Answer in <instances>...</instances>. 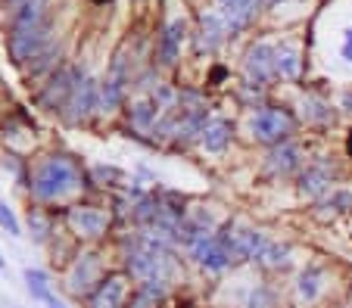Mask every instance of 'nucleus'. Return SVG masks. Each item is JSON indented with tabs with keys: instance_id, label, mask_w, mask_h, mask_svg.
Masks as SVG:
<instances>
[{
	"instance_id": "f257e3e1",
	"label": "nucleus",
	"mask_w": 352,
	"mask_h": 308,
	"mask_svg": "<svg viewBox=\"0 0 352 308\" xmlns=\"http://www.w3.org/2000/svg\"><path fill=\"white\" fill-rule=\"evenodd\" d=\"M32 196L44 202L63 200V196L75 193L78 187H85V174L75 165V159L69 156H47L32 174Z\"/></svg>"
},
{
	"instance_id": "f03ea898",
	"label": "nucleus",
	"mask_w": 352,
	"mask_h": 308,
	"mask_svg": "<svg viewBox=\"0 0 352 308\" xmlns=\"http://www.w3.org/2000/svg\"><path fill=\"white\" fill-rule=\"evenodd\" d=\"M47 47H50V22L32 25V28H10L7 50H10L16 66H25L28 60L41 56Z\"/></svg>"
},
{
	"instance_id": "7ed1b4c3",
	"label": "nucleus",
	"mask_w": 352,
	"mask_h": 308,
	"mask_svg": "<svg viewBox=\"0 0 352 308\" xmlns=\"http://www.w3.org/2000/svg\"><path fill=\"white\" fill-rule=\"evenodd\" d=\"M253 137L262 143H272V147H278V143H284L287 137L293 134V115L287 112V109H278V106H265L262 112H256L253 119Z\"/></svg>"
},
{
	"instance_id": "20e7f679",
	"label": "nucleus",
	"mask_w": 352,
	"mask_h": 308,
	"mask_svg": "<svg viewBox=\"0 0 352 308\" xmlns=\"http://www.w3.org/2000/svg\"><path fill=\"white\" fill-rule=\"evenodd\" d=\"M81 78H85L81 69H63V72H56L54 78H50V84L38 94V106L47 109V112H63Z\"/></svg>"
},
{
	"instance_id": "39448f33",
	"label": "nucleus",
	"mask_w": 352,
	"mask_h": 308,
	"mask_svg": "<svg viewBox=\"0 0 352 308\" xmlns=\"http://www.w3.org/2000/svg\"><path fill=\"white\" fill-rule=\"evenodd\" d=\"M274 54H278L274 44H256V47L246 54L243 72H246V81L253 87H265L268 81L278 75L274 72Z\"/></svg>"
},
{
	"instance_id": "423d86ee",
	"label": "nucleus",
	"mask_w": 352,
	"mask_h": 308,
	"mask_svg": "<svg viewBox=\"0 0 352 308\" xmlns=\"http://www.w3.org/2000/svg\"><path fill=\"white\" fill-rule=\"evenodd\" d=\"M97 106H100V87H97V81L81 78L78 87L72 91V97H69V103H66V109H63V112H66L69 125H78V121H85Z\"/></svg>"
},
{
	"instance_id": "0eeeda50",
	"label": "nucleus",
	"mask_w": 352,
	"mask_h": 308,
	"mask_svg": "<svg viewBox=\"0 0 352 308\" xmlns=\"http://www.w3.org/2000/svg\"><path fill=\"white\" fill-rule=\"evenodd\" d=\"M190 255L197 259V265H203L206 271H225L228 265H231V252H228V246L219 240V234H209L199 243H193Z\"/></svg>"
},
{
	"instance_id": "6e6552de",
	"label": "nucleus",
	"mask_w": 352,
	"mask_h": 308,
	"mask_svg": "<svg viewBox=\"0 0 352 308\" xmlns=\"http://www.w3.org/2000/svg\"><path fill=\"white\" fill-rule=\"evenodd\" d=\"M333 168L327 162H312V165L302 168L299 174V193L309 196V200H321V196L331 193V184H333Z\"/></svg>"
},
{
	"instance_id": "1a4fd4ad",
	"label": "nucleus",
	"mask_w": 352,
	"mask_h": 308,
	"mask_svg": "<svg viewBox=\"0 0 352 308\" xmlns=\"http://www.w3.org/2000/svg\"><path fill=\"white\" fill-rule=\"evenodd\" d=\"M259 3L262 0H219V16L225 22L228 34L243 32L253 22V16L259 13Z\"/></svg>"
},
{
	"instance_id": "9d476101",
	"label": "nucleus",
	"mask_w": 352,
	"mask_h": 308,
	"mask_svg": "<svg viewBox=\"0 0 352 308\" xmlns=\"http://www.w3.org/2000/svg\"><path fill=\"white\" fill-rule=\"evenodd\" d=\"M10 28H32L50 22V0H10Z\"/></svg>"
},
{
	"instance_id": "9b49d317",
	"label": "nucleus",
	"mask_w": 352,
	"mask_h": 308,
	"mask_svg": "<svg viewBox=\"0 0 352 308\" xmlns=\"http://www.w3.org/2000/svg\"><path fill=\"white\" fill-rule=\"evenodd\" d=\"M69 224H72V230L75 234H81V237H103L107 234V228H109V218L100 209H94V206H72L69 209Z\"/></svg>"
},
{
	"instance_id": "f8f14e48",
	"label": "nucleus",
	"mask_w": 352,
	"mask_h": 308,
	"mask_svg": "<svg viewBox=\"0 0 352 308\" xmlns=\"http://www.w3.org/2000/svg\"><path fill=\"white\" fill-rule=\"evenodd\" d=\"M299 168H302V153H299L296 143L284 141V143H278V147L268 150V156H265V171L268 174H274V178H287V174L299 171Z\"/></svg>"
},
{
	"instance_id": "ddd939ff",
	"label": "nucleus",
	"mask_w": 352,
	"mask_h": 308,
	"mask_svg": "<svg viewBox=\"0 0 352 308\" xmlns=\"http://www.w3.org/2000/svg\"><path fill=\"white\" fill-rule=\"evenodd\" d=\"M125 81H128L125 56H116L109 78L100 84V109H103V112H113V109L122 103V97H125Z\"/></svg>"
},
{
	"instance_id": "4468645a",
	"label": "nucleus",
	"mask_w": 352,
	"mask_h": 308,
	"mask_svg": "<svg viewBox=\"0 0 352 308\" xmlns=\"http://www.w3.org/2000/svg\"><path fill=\"white\" fill-rule=\"evenodd\" d=\"M122 299H125V281L113 274L97 283V289L87 299V308H122Z\"/></svg>"
},
{
	"instance_id": "2eb2a0df",
	"label": "nucleus",
	"mask_w": 352,
	"mask_h": 308,
	"mask_svg": "<svg viewBox=\"0 0 352 308\" xmlns=\"http://www.w3.org/2000/svg\"><path fill=\"white\" fill-rule=\"evenodd\" d=\"M184 34H187V22L184 19H172L166 28H162V38H160V60L166 66H175L181 56V44H184Z\"/></svg>"
},
{
	"instance_id": "dca6fc26",
	"label": "nucleus",
	"mask_w": 352,
	"mask_h": 308,
	"mask_svg": "<svg viewBox=\"0 0 352 308\" xmlns=\"http://www.w3.org/2000/svg\"><path fill=\"white\" fill-rule=\"evenodd\" d=\"M97 271H100V265H97V255L94 252H85V255H78V261L72 265V271H69V289L72 293H87V289L94 287V281H97Z\"/></svg>"
},
{
	"instance_id": "f3484780",
	"label": "nucleus",
	"mask_w": 352,
	"mask_h": 308,
	"mask_svg": "<svg viewBox=\"0 0 352 308\" xmlns=\"http://www.w3.org/2000/svg\"><path fill=\"white\" fill-rule=\"evenodd\" d=\"M321 293H324V268H318V265H306L296 277L299 302H315Z\"/></svg>"
},
{
	"instance_id": "a211bd4d",
	"label": "nucleus",
	"mask_w": 352,
	"mask_h": 308,
	"mask_svg": "<svg viewBox=\"0 0 352 308\" xmlns=\"http://www.w3.org/2000/svg\"><path fill=\"white\" fill-rule=\"evenodd\" d=\"M231 134H234V125L228 119H209L206 131L199 137V147L209 150V153H221L231 143Z\"/></svg>"
},
{
	"instance_id": "6ab92c4d",
	"label": "nucleus",
	"mask_w": 352,
	"mask_h": 308,
	"mask_svg": "<svg viewBox=\"0 0 352 308\" xmlns=\"http://www.w3.org/2000/svg\"><path fill=\"white\" fill-rule=\"evenodd\" d=\"M225 34H228V28H225V22H221V16H206V19H203V25H199L197 50H199V54H203V50H206V54H212L221 40H225Z\"/></svg>"
},
{
	"instance_id": "aec40b11",
	"label": "nucleus",
	"mask_w": 352,
	"mask_h": 308,
	"mask_svg": "<svg viewBox=\"0 0 352 308\" xmlns=\"http://www.w3.org/2000/svg\"><path fill=\"white\" fill-rule=\"evenodd\" d=\"M299 69H302V60H299V50L293 44H278V54H274V72L280 78H296Z\"/></svg>"
},
{
	"instance_id": "412c9836",
	"label": "nucleus",
	"mask_w": 352,
	"mask_h": 308,
	"mask_svg": "<svg viewBox=\"0 0 352 308\" xmlns=\"http://www.w3.org/2000/svg\"><path fill=\"white\" fill-rule=\"evenodd\" d=\"M318 209H321V218H337V215H346V212H352V193L349 190H331L327 196H321V202H318Z\"/></svg>"
},
{
	"instance_id": "4be33fe9",
	"label": "nucleus",
	"mask_w": 352,
	"mask_h": 308,
	"mask_svg": "<svg viewBox=\"0 0 352 308\" xmlns=\"http://www.w3.org/2000/svg\"><path fill=\"white\" fill-rule=\"evenodd\" d=\"M156 112H160V106H156L153 100H144V103H138V106H131V125H134V131H153L156 128Z\"/></svg>"
},
{
	"instance_id": "5701e85b",
	"label": "nucleus",
	"mask_w": 352,
	"mask_h": 308,
	"mask_svg": "<svg viewBox=\"0 0 352 308\" xmlns=\"http://www.w3.org/2000/svg\"><path fill=\"white\" fill-rule=\"evenodd\" d=\"M25 287H28V293H32L38 302H44V305L54 299V293L47 287V274L38 268H25Z\"/></svg>"
},
{
	"instance_id": "b1692460",
	"label": "nucleus",
	"mask_w": 352,
	"mask_h": 308,
	"mask_svg": "<svg viewBox=\"0 0 352 308\" xmlns=\"http://www.w3.org/2000/svg\"><path fill=\"white\" fill-rule=\"evenodd\" d=\"M256 261H259V265H265V268H280V265H287V261H290V246H287V243H272V240H268V246L262 249V255Z\"/></svg>"
},
{
	"instance_id": "393cba45",
	"label": "nucleus",
	"mask_w": 352,
	"mask_h": 308,
	"mask_svg": "<svg viewBox=\"0 0 352 308\" xmlns=\"http://www.w3.org/2000/svg\"><path fill=\"white\" fill-rule=\"evenodd\" d=\"M302 115H306L309 121H315V125H327V121H333L331 106H327L324 100H315V97H306V103H302Z\"/></svg>"
},
{
	"instance_id": "a878e982",
	"label": "nucleus",
	"mask_w": 352,
	"mask_h": 308,
	"mask_svg": "<svg viewBox=\"0 0 352 308\" xmlns=\"http://www.w3.org/2000/svg\"><path fill=\"white\" fill-rule=\"evenodd\" d=\"M274 296L268 287H262V283H256L253 289H250V296H246V308H272Z\"/></svg>"
},
{
	"instance_id": "bb28decb",
	"label": "nucleus",
	"mask_w": 352,
	"mask_h": 308,
	"mask_svg": "<svg viewBox=\"0 0 352 308\" xmlns=\"http://www.w3.org/2000/svg\"><path fill=\"white\" fill-rule=\"evenodd\" d=\"M0 228L7 230L10 237H19L22 230H19V222H16V215H13V209L7 206V202H0Z\"/></svg>"
},
{
	"instance_id": "cd10ccee",
	"label": "nucleus",
	"mask_w": 352,
	"mask_h": 308,
	"mask_svg": "<svg viewBox=\"0 0 352 308\" xmlns=\"http://www.w3.org/2000/svg\"><path fill=\"white\" fill-rule=\"evenodd\" d=\"M340 56H343L346 62H352V28H346L343 32V47H340Z\"/></svg>"
},
{
	"instance_id": "c85d7f7f",
	"label": "nucleus",
	"mask_w": 352,
	"mask_h": 308,
	"mask_svg": "<svg viewBox=\"0 0 352 308\" xmlns=\"http://www.w3.org/2000/svg\"><path fill=\"white\" fill-rule=\"evenodd\" d=\"M153 302H156V299H150V296H146V293H138V296H134V302H131V305H128V308H150V305H153Z\"/></svg>"
},
{
	"instance_id": "c756f323",
	"label": "nucleus",
	"mask_w": 352,
	"mask_h": 308,
	"mask_svg": "<svg viewBox=\"0 0 352 308\" xmlns=\"http://www.w3.org/2000/svg\"><path fill=\"white\" fill-rule=\"evenodd\" d=\"M47 308H66V305H63V302H60V299H56V296H54V299L47 302Z\"/></svg>"
},
{
	"instance_id": "7c9ffc66",
	"label": "nucleus",
	"mask_w": 352,
	"mask_h": 308,
	"mask_svg": "<svg viewBox=\"0 0 352 308\" xmlns=\"http://www.w3.org/2000/svg\"><path fill=\"white\" fill-rule=\"evenodd\" d=\"M0 271H7V259L3 255H0Z\"/></svg>"
}]
</instances>
